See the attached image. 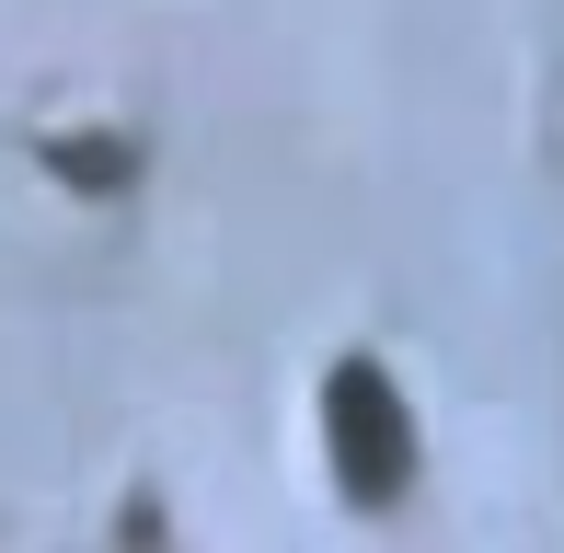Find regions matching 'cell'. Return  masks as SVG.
Returning <instances> with one entry per match:
<instances>
[{"label":"cell","instance_id":"obj_1","mask_svg":"<svg viewBox=\"0 0 564 553\" xmlns=\"http://www.w3.org/2000/svg\"><path fill=\"white\" fill-rule=\"evenodd\" d=\"M323 449H335L357 508H380V496L415 485V415H403V392H392L380 358H346L335 381H323Z\"/></svg>","mask_w":564,"mask_h":553}]
</instances>
